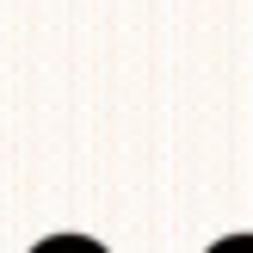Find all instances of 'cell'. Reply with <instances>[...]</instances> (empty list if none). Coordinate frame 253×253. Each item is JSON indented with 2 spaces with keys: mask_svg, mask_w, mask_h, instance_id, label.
<instances>
[{
  "mask_svg": "<svg viewBox=\"0 0 253 253\" xmlns=\"http://www.w3.org/2000/svg\"><path fill=\"white\" fill-rule=\"evenodd\" d=\"M204 253H253V235H222V241H210Z\"/></svg>",
  "mask_w": 253,
  "mask_h": 253,
  "instance_id": "7a4b0ae2",
  "label": "cell"
},
{
  "mask_svg": "<svg viewBox=\"0 0 253 253\" xmlns=\"http://www.w3.org/2000/svg\"><path fill=\"white\" fill-rule=\"evenodd\" d=\"M31 253H105L93 241V235H49V241H37Z\"/></svg>",
  "mask_w": 253,
  "mask_h": 253,
  "instance_id": "6da1fadb",
  "label": "cell"
}]
</instances>
